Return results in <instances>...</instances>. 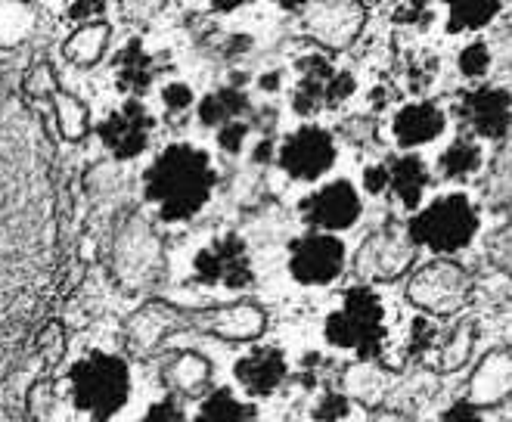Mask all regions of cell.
Instances as JSON below:
<instances>
[{
  "label": "cell",
  "instance_id": "obj_1",
  "mask_svg": "<svg viewBox=\"0 0 512 422\" xmlns=\"http://www.w3.org/2000/svg\"><path fill=\"white\" fill-rule=\"evenodd\" d=\"M53 289V196L35 115L0 75V382Z\"/></svg>",
  "mask_w": 512,
  "mask_h": 422
},
{
  "label": "cell",
  "instance_id": "obj_2",
  "mask_svg": "<svg viewBox=\"0 0 512 422\" xmlns=\"http://www.w3.org/2000/svg\"><path fill=\"white\" fill-rule=\"evenodd\" d=\"M218 190V168L205 149L193 143H171L143 171L146 202L162 221H193Z\"/></svg>",
  "mask_w": 512,
  "mask_h": 422
},
{
  "label": "cell",
  "instance_id": "obj_3",
  "mask_svg": "<svg viewBox=\"0 0 512 422\" xmlns=\"http://www.w3.org/2000/svg\"><path fill=\"white\" fill-rule=\"evenodd\" d=\"M481 230V218L466 193H447L426 208H419L404 224L407 239L416 249H429L438 258L460 255L472 246Z\"/></svg>",
  "mask_w": 512,
  "mask_h": 422
},
{
  "label": "cell",
  "instance_id": "obj_4",
  "mask_svg": "<svg viewBox=\"0 0 512 422\" xmlns=\"http://www.w3.org/2000/svg\"><path fill=\"white\" fill-rule=\"evenodd\" d=\"M326 342L333 348L351 351L360 357V364L382 357L388 326H385V308L376 289L370 286H354L345 292L342 305L326 317Z\"/></svg>",
  "mask_w": 512,
  "mask_h": 422
},
{
  "label": "cell",
  "instance_id": "obj_5",
  "mask_svg": "<svg viewBox=\"0 0 512 422\" xmlns=\"http://www.w3.org/2000/svg\"><path fill=\"white\" fill-rule=\"evenodd\" d=\"M128 364L115 354H87L69 373V398L90 419L106 422L128 404Z\"/></svg>",
  "mask_w": 512,
  "mask_h": 422
},
{
  "label": "cell",
  "instance_id": "obj_6",
  "mask_svg": "<svg viewBox=\"0 0 512 422\" xmlns=\"http://www.w3.org/2000/svg\"><path fill=\"white\" fill-rule=\"evenodd\" d=\"M292 84V112L301 118H314L326 109H339L354 94V75L336 69L323 53H305L295 63Z\"/></svg>",
  "mask_w": 512,
  "mask_h": 422
},
{
  "label": "cell",
  "instance_id": "obj_7",
  "mask_svg": "<svg viewBox=\"0 0 512 422\" xmlns=\"http://www.w3.org/2000/svg\"><path fill=\"white\" fill-rule=\"evenodd\" d=\"M472 295V274L450 258L423 264L407 283V298L432 317H454Z\"/></svg>",
  "mask_w": 512,
  "mask_h": 422
},
{
  "label": "cell",
  "instance_id": "obj_8",
  "mask_svg": "<svg viewBox=\"0 0 512 422\" xmlns=\"http://www.w3.org/2000/svg\"><path fill=\"white\" fill-rule=\"evenodd\" d=\"M193 277L208 289H224V292L249 289L255 267L246 239L236 233H221L212 243H205L193 258Z\"/></svg>",
  "mask_w": 512,
  "mask_h": 422
},
{
  "label": "cell",
  "instance_id": "obj_9",
  "mask_svg": "<svg viewBox=\"0 0 512 422\" xmlns=\"http://www.w3.org/2000/svg\"><path fill=\"white\" fill-rule=\"evenodd\" d=\"M336 159H339L336 137L317 125H305L286 134L277 149V165L292 180H301V184H314V180L326 177L333 171Z\"/></svg>",
  "mask_w": 512,
  "mask_h": 422
},
{
  "label": "cell",
  "instance_id": "obj_10",
  "mask_svg": "<svg viewBox=\"0 0 512 422\" xmlns=\"http://www.w3.org/2000/svg\"><path fill=\"white\" fill-rule=\"evenodd\" d=\"M298 215L314 233H342L351 230L360 215H364V202L354 190L351 180H329V184L311 190L298 202Z\"/></svg>",
  "mask_w": 512,
  "mask_h": 422
},
{
  "label": "cell",
  "instance_id": "obj_11",
  "mask_svg": "<svg viewBox=\"0 0 512 422\" xmlns=\"http://www.w3.org/2000/svg\"><path fill=\"white\" fill-rule=\"evenodd\" d=\"M348 249L333 233H305L289 246V274L301 286H329L342 277Z\"/></svg>",
  "mask_w": 512,
  "mask_h": 422
},
{
  "label": "cell",
  "instance_id": "obj_12",
  "mask_svg": "<svg viewBox=\"0 0 512 422\" xmlns=\"http://www.w3.org/2000/svg\"><path fill=\"white\" fill-rule=\"evenodd\" d=\"M457 115L469 137L503 143L512 131V94L506 87H475L457 97Z\"/></svg>",
  "mask_w": 512,
  "mask_h": 422
},
{
  "label": "cell",
  "instance_id": "obj_13",
  "mask_svg": "<svg viewBox=\"0 0 512 422\" xmlns=\"http://www.w3.org/2000/svg\"><path fill=\"white\" fill-rule=\"evenodd\" d=\"M156 131V118L143 103L128 100L118 109H112L103 122L97 125V134L103 140V146L115 159H137L146 153L149 140H153Z\"/></svg>",
  "mask_w": 512,
  "mask_h": 422
},
{
  "label": "cell",
  "instance_id": "obj_14",
  "mask_svg": "<svg viewBox=\"0 0 512 422\" xmlns=\"http://www.w3.org/2000/svg\"><path fill=\"white\" fill-rule=\"evenodd\" d=\"M416 246L407 239V233L395 224H388L376 236H370L364 249L357 252V274L367 280H398L416 264Z\"/></svg>",
  "mask_w": 512,
  "mask_h": 422
},
{
  "label": "cell",
  "instance_id": "obj_15",
  "mask_svg": "<svg viewBox=\"0 0 512 422\" xmlns=\"http://www.w3.org/2000/svg\"><path fill=\"white\" fill-rule=\"evenodd\" d=\"M512 398V348H494L481 357L466 385V401L478 410L500 407Z\"/></svg>",
  "mask_w": 512,
  "mask_h": 422
},
{
  "label": "cell",
  "instance_id": "obj_16",
  "mask_svg": "<svg viewBox=\"0 0 512 422\" xmlns=\"http://www.w3.org/2000/svg\"><path fill=\"white\" fill-rule=\"evenodd\" d=\"M236 382L239 388L246 391L252 398H267L286 382L289 376V364L280 348H270V345H258L252 351H246L243 357L236 360Z\"/></svg>",
  "mask_w": 512,
  "mask_h": 422
},
{
  "label": "cell",
  "instance_id": "obj_17",
  "mask_svg": "<svg viewBox=\"0 0 512 422\" xmlns=\"http://www.w3.org/2000/svg\"><path fill=\"white\" fill-rule=\"evenodd\" d=\"M444 128H447V115L432 100L407 103L395 112V118H391V134H395V143L404 149V153L438 140L444 134Z\"/></svg>",
  "mask_w": 512,
  "mask_h": 422
},
{
  "label": "cell",
  "instance_id": "obj_18",
  "mask_svg": "<svg viewBox=\"0 0 512 422\" xmlns=\"http://www.w3.org/2000/svg\"><path fill=\"white\" fill-rule=\"evenodd\" d=\"M367 22V7L360 4H323L308 16L311 35L326 47H348Z\"/></svg>",
  "mask_w": 512,
  "mask_h": 422
},
{
  "label": "cell",
  "instance_id": "obj_19",
  "mask_svg": "<svg viewBox=\"0 0 512 422\" xmlns=\"http://www.w3.org/2000/svg\"><path fill=\"white\" fill-rule=\"evenodd\" d=\"M385 171H388V190L395 193L401 208L419 211L423 196L429 190V180H432L426 162L416 153H401V156H391L385 162Z\"/></svg>",
  "mask_w": 512,
  "mask_h": 422
},
{
  "label": "cell",
  "instance_id": "obj_20",
  "mask_svg": "<svg viewBox=\"0 0 512 422\" xmlns=\"http://www.w3.org/2000/svg\"><path fill=\"white\" fill-rule=\"evenodd\" d=\"M481 168H485V153H481V143L469 134L450 140V146L438 156V174L444 180H469Z\"/></svg>",
  "mask_w": 512,
  "mask_h": 422
},
{
  "label": "cell",
  "instance_id": "obj_21",
  "mask_svg": "<svg viewBox=\"0 0 512 422\" xmlns=\"http://www.w3.org/2000/svg\"><path fill=\"white\" fill-rule=\"evenodd\" d=\"M115 84L125 94H146L153 84V56L143 50L140 41H131L122 53L115 56Z\"/></svg>",
  "mask_w": 512,
  "mask_h": 422
},
{
  "label": "cell",
  "instance_id": "obj_22",
  "mask_svg": "<svg viewBox=\"0 0 512 422\" xmlns=\"http://www.w3.org/2000/svg\"><path fill=\"white\" fill-rule=\"evenodd\" d=\"M246 109H249V97L243 94V90H236V87L212 90V94L196 103L199 122L208 125V128H224L230 122H239V115H243Z\"/></svg>",
  "mask_w": 512,
  "mask_h": 422
},
{
  "label": "cell",
  "instance_id": "obj_23",
  "mask_svg": "<svg viewBox=\"0 0 512 422\" xmlns=\"http://www.w3.org/2000/svg\"><path fill=\"white\" fill-rule=\"evenodd\" d=\"M475 336H478V329L472 320H463L454 326V333H450L441 348H438V370L441 373H457L469 364V357H472V348H475Z\"/></svg>",
  "mask_w": 512,
  "mask_h": 422
},
{
  "label": "cell",
  "instance_id": "obj_24",
  "mask_svg": "<svg viewBox=\"0 0 512 422\" xmlns=\"http://www.w3.org/2000/svg\"><path fill=\"white\" fill-rule=\"evenodd\" d=\"M500 10H503L500 0H481V4H454V7H447V32L450 35L478 32V28L491 25L500 16Z\"/></svg>",
  "mask_w": 512,
  "mask_h": 422
},
{
  "label": "cell",
  "instance_id": "obj_25",
  "mask_svg": "<svg viewBox=\"0 0 512 422\" xmlns=\"http://www.w3.org/2000/svg\"><path fill=\"white\" fill-rule=\"evenodd\" d=\"M193 422H252L249 407L239 401L233 391H212L196 410Z\"/></svg>",
  "mask_w": 512,
  "mask_h": 422
},
{
  "label": "cell",
  "instance_id": "obj_26",
  "mask_svg": "<svg viewBox=\"0 0 512 422\" xmlns=\"http://www.w3.org/2000/svg\"><path fill=\"white\" fill-rule=\"evenodd\" d=\"M485 190V199L491 208H509L512 205V146H503L494 165H491V174L488 180L481 184Z\"/></svg>",
  "mask_w": 512,
  "mask_h": 422
},
{
  "label": "cell",
  "instance_id": "obj_27",
  "mask_svg": "<svg viewBox=\"0 0 512 422\" xmlns=\"http://www.w3.org/2000/svg\"><path fill=\"white\" fill-rule=\"evenodd\" d=\"M106 41H109V28L103 22H84L78 32L69 38L66 56L75 59V63H94V59L103 53Z\"/></svg>",
  "mask_w": 512,
  "mask_h": 422
},
{
  "label": "cell",
  "instance_id": "obj_28",
  "mask_svg": "<svg viewBox=\"0 0 512 422\" xmlns=\"http://www.w3.org/2000/svg\"><path fill=\"white\" fill-rule=\"evenodd\" d=\"M218 333L221 336H233V339H252L258 329H261V314L252 311V308H239V311H230L218 320Z\"/></svg>",
  "mask_w": 512,
  "mask_h": 422
},
{
  "label": "cell",
  "instance_id": "obj_29",
  "mask_svg": "<svg viewBox=\"0 0 512 422\" xmlns=\"http://www.w3.org/2000/svg\"><path fill=\"white\" fill-rule=\"evenodd\" d=\"M457 66L463 78H485L491 69V47L485 41H472L460 50Z\"/></svg>",
  "mask_w": 512,
  "mask_h": 422
},
{
  "label": "cell",
  "instance_id": "obj_30",
  "mask_svg": "<svg viewBox=\"0 0 512 422\" xmlns=\"http://www.w3.org/2000/svg\"><path fill=\"white\" fill-rule=\"evenodd\" d=\"M488 252H491L494 264L503 270V274L512 277V218L488 239Z\"/></svg>",
  "mask_w": 512,
  "mask_h": 422
},
{
  "label": "cell",
  "instance_id": "obj_31",
  "mask_svg": "<svg viewBox=\"0 0 512 422\" xmlns=\"http://www.w3.org/2000/svg\"><path fill=\"white\" fill-rule=\"evenodd\" d=\"M351 413V401L342 395V391H326L320 398V404L314 407V419L317 422H342Z\"/></svg>",
  "mask_w": 512,
  "mask_h": 422
},
{
  "label": "cell",
  "instance_id": "obj_32",
  "mask_svg": "<svg viewBox=\"0 0 512 422\" xmlns=\"http://www.w3.org/2000/svg\"><path fill=\"white\" fill-rule=\"evenodd\" d=\"M438 326L429 320V317H416L413 326H410V354H426L429 348H435L438 342Z\"/></svg>",
  "mask_w": 512,
  "mask_h": 422
},
{
  "label": "cell",
  "instance_id": "obj_33",
  "mask_svg": "<svg viewBox=\"0 0 512 422\" xmlns=\"http://www.w3.org/2000/svg\"><path fill=\"white\" fill-rule=\"evenodd\" d=\"M360 373V379L357 382H351V388H354V395L364 401V404H376L379 398H382V379H379V373L373 370V367H360L357 370Z\"/></svg>",
  "mask_w": 512,
  "mask_h": 422
},
{
  "label": "cell",
  "instance_id": "obj_34",
  "mask_svg": "<svg viewBox=\"0 0 512 422\" xmlns=\"http://www.w3.org/2000/svg\"><path fill=\"white\" fill-rule=\"evenodd\" d=\"M162 106L177 115V112L193 109L196 106V97H193V90L187 84H165V90H162Z\"/></svg>",
  "mask_w": 512,
  "mask_h": 422
},
{
  "label": "cell",
  "instance_id": "obj_35",
  "mask_svg": "<svg viewBox=\"0 0 512 422\" xmlns=\"http://www.w3.org/2000/svg\"><path fill=\"white\" fill-rule=\"evenodd\" d=\"M246 137H249V125L239 118V122H230L224 128H218V143L224 153H243V146H246Z\"/></svg>",
  "mask_w": 512,
  "mask_h": 422
},
{
  "label": "cell",
  "instance_id": "obj_36",
  "mask_svg": "<svg viewBox=\"0 0 512 422\" xmlns=\"http://www.w3.org/2000/svg\"><path fill=\"white\" fill-rule=\"evenodd\" d=\"M395 19L398 25H419V28H426V25H432V7H426V4H401V7H395Z\"/></svg>",
  "mask_w": 512,
  "mask_h": 422
},
{
  "label": "cell",
  "instance_id": "obj_37",
  "mask_svg": "<svg viewBox=\"0 0 512 422\" xmlns=\"http://www.w3.org/2000/svg\"><path fill=\"white\" fill-rule=\"evenodd\" d=\"M435 422H485V416H481V410L472 407L466 398H460L457 404H450Z\"/></svg>",
  "mask_w": 512,
  "mask_h": 422
},
{
  "label": "cell",
  "instance_id": "obj_38",
  "mask_svg": "<svg viewBox=\"0 0 512 422\" xmlns=\"http://www.w3.org/2000/svg\"><path fill=\"white\" fill-rule=\"evenodd\" d=\"M364 190L370 196H382L388 190V171H385V162L382 165H367L364 171Z\"/></svg>",
  "mask_w": 512,
  "mask_h": 422
},
{
  "label": "cell",
  "instance_id": "obj_39",
  "mask_svg": "<svg viewBox=\"0 0 512 422\" xmlns=\"http://www.w3.org/2000/svg\"><path fill=\"white\" fill-rule=\"evenodd\" d=\"M143 422H187V419H184V413H180V407L174 401H162V404H156L153 410L146 413Z\"/></svg>",
  "mask_w": 512,
  "mask_h": 422
}]
</instances>
